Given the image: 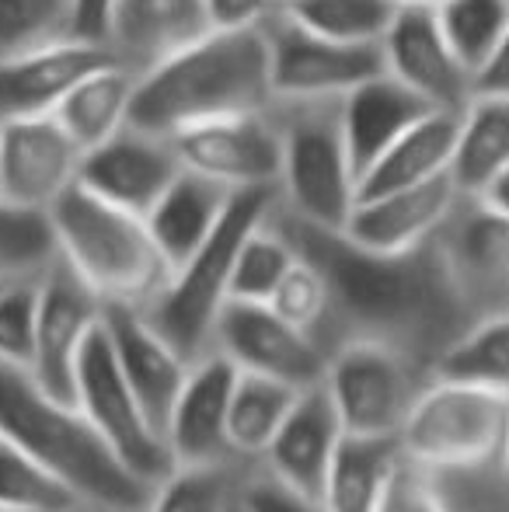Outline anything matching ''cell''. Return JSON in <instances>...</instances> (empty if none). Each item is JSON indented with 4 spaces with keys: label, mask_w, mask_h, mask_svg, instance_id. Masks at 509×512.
<instances>
[{
    "label": "cell",
    "mask_w": 509,
    "mask_h": 512,
    "mask_svg": "<svg viewBox=\"0 0 509 512\" xmlns=\"http://www.w3.org/2000/svg\"><path fill=\"white\" fill-rule=\"evenodd\" d=\"M286 230L325 272L335 317L353 324V335L384 338L412 352L422 338L450 331L457 314L468 307L436 241L401 255H384L353 244L342 230H318L290 216Z\"/></svg>",
    "instance_id": "6da1fadb"
},
{
    "label": "cell",
    "mask_w": 509,
    "mask_h": 512,
    "mask_svg": "<svg viewBox=\"0 0 509 512\" xmlns=\"http://www.w3.org/2000/svg\"><path fill=\"white\" fill-rule=\"evenodd\" d=\"M276 105L269 39L258 28H213L182 53L136 77L129 126L175 136L220 115L265 112Z\"/></svg>",
    "instance_id": "7a4b0ae2"
},
{
    "label": "cell",
    "mask_w": 509,
    "mask_h": 512,
    "mask_svg": "<svg viewBox=\"0 0 509 512\" xmlns=\"http://www.w3.org/2000/svg\"><path fill=\"white\" fill-rule=\"evenodd\" d=\"M0 436L53 467L88 506L143 512L154 488L126 471L77 405L56 401L21 366L0 363Z\"/></svg>",
    "instance_id": "3957f363"
},
{
    "label": "cell",
    "mask_w": 509,
    "mask_h": 512,
    "mask_svg": "<svg viewBox=\"0 0 509 512\" xmlns=\"http://www.w3.org/2000/svg\"><path fill=\"white\" fill-rule=\"evenodd\" d=\"M60 258L105 300L143 307L161 293L171 269L140 213L109 203L74 182L53 206Z\"/></svg>",
    "instance_id": "277c9868"
},
{
    "label": "cell",
    "mask_w": 509,
    "mask_h": 512,
    "mask_svg": "<svg viewBox=\"0 0 509 512\" xmlns=\"http://www.w3.org/2000/svg\"><path fill=\"white\" fill-rule=\"evenodd\" d=\"M276 209L279 189L234 192L213 234L178 269H171L161 293L150 304H143V314L150 317V324L189 363H196L199 356L213 349V328H217L220 310L231 300V276L241 244Z\"/></svg>",
    "instance_id": "5b68a950"
},
{
    "label": "cell",
    "mask_w": 509,
    "mask_h": 512,
    "mask_svg": "<svg viewBox=\"0 0 509 512\" xmlns=\"http://www.w3.org/2000/svg\"><path fill=\"white\" fill-rule=\"evenodd\" d=\"M398 443L412 464L433 474L499 471L509 450V394L433 373L408 411Z\"/></svg>",
    "instance_id": "8992f818"
},
{
    "label": "cell",
    "mask_w": 509,
    "mask_h": 512,
    "mask_svg": "<svg viewBox=\"0 0 509 512\" xmlns=\"http://www.w3.org/2000/svg\"><path fill=\"white\" fill-rule=\"evenodd\" d=\"M283 140L279 209L318 230H342L356 206V168L342 133L339 98L272 105Z\"/></svg>",
    "instance_id": "52a82bcc"
},
{
    "label": "cell",
    "mask_w": 509,
    "mask_h": 512,
    "mask_svg": "<svg viewBox=\"0 0 509 512\" xmlns=\"http://www.w3.org/2000/svg\"><path fill=\"white\" fill-rule=\"evenodd\" d=\"M74 405L91 422V429L102 436V443L116 453L119 464L143 485L154 488L157 481H164L175 471V460H171L161 429L147 418V411L136 401L133 387L126 384L123 370H119L102 321L91 328L81 359H77Z\"/></svg>",
    "instance_id": "ba28073f"
},
{
    "label": "cell",
    "mask_w": 509,
    "mask_h": 512,
    "mask_svg": "<svg viewBox=\"0 0 509 512\" xmlns=\"http://www.w3.org/2000/svg\"><path fill=\"white\" fill-rule=\"evenodd\" d=\"M325 387L342 429L360 436H398L422 391L412 352L370 335H349L328 352Z\"/></svg>",
    "instance_id": "9c48e42d"
},
{
    "label": "cell",
    "mask_w": 509,
    "mask_h": 512,
    "mask_svg": "<svg viewBox=\"0 0 509 512\" xmlns=\"http://www.w3.org/2000/svg\"><path fill=\"white\" fill-rule=\"evenodd\" d=\"M269 70L276 102H328L346 98L363 81L384 74L381 42H342L293 21L279 7L265 21Z\"/></svg>",
    "instance_id": "30bf717a"
},
{
    "label": "cell",
    "mask_w": 509,
    "mask_h": 512,
    "mask_svg": "<svg viewBox=\"0 0 509 512\" xmlns=\"http://www.w3.org/2000/svg\"><path fill=\"white\" fill-rule=\"evenodd\" d=\"M168 140L175 143L182 168L199 171L231 192L279 189L283 140L272 108L196 122Z\"/></svg>",
    "instance_id": "8fae6325"
},
{
    "label": "cell",
    "mask_w": 509,
    "mask_h": 512,
    "mask_svg": "<svg viewBox=\"0 0 509 512\" xmlns=\"http://www.w3.org/2000/svg\"><path fill=\"white\" fill-rule=\"evenodd\" d=\"M213 349L234 359L238 370L265 373L293 387L325 380L328 349L311 331L290 324L272 304L227 300L213 328Z\"/></svg>",
    "instance_id": "7c38bea8"
},
{
    "label": "cell",
    "mask_w": 509,
    "mask_h": 512,
    "mask_svg": "<svg viewBox=\"0 0 509 512\" xmlns=\"http://www.w3.org/2000/svg\"><path fill=\"white\" fill-rule=\"evenodd\" d=\"M102 310L105 300L63 258H56L39 276V328L28 373L49 398L74 405L77 359L91 328L102 321Z\"/></svg>",
    "instance_id": "4fadbf2b"
},
{
    "label": "cell",
    "mask_w": 509,
    "mask_h": 512,
    "mask_svg": "<svg viewBox=\"0 0 509 512\" xmlns=\"http://www.w3.org/2000/svg\"><path fill=\"white\" fill-rule=\"evenodd\" d=\"M384 70L436 112H461L475 98V77L443 35L433 7H398L381 39Z\"/></svg>",
    "instance_id": "5bb4252c"
},
{
    "label": "cell",
    "mask_w": 509,
    "mask_h": 512,
    "mask_svg": "<svg viewBox=\"0 0 509 512\" xmlns=\"http://www.w3.org/2000/svg\"><path fill=\"white\" fill-rule=\"evenodd\" d=\"M84 150L63 122L49 115H18L0 122V196L49 209L77 182Z\"/></svg>",
    "instance_id": "9a60e30c"
},
{
    "label": "cell",
    "mask_w": 509,
    "mask_h": 512,
    "mask_svg": "<svg viewBox=\"0 0 509 512\" xmlns=\"http://www.w3.org/2000/svg\"><path fill=\"white\" fill-rule=\"evenodd\" d=\"M178 171H182V161L168 136L123 126L105 143L84 150L77 182L129 213L147 216V209L164 196Z\"/></svg>",
    "instance_id": "2e32d148"
},
{
    "label": "cell",
    "mask_w": 509,
    "mask_h": 512,
    "mask_svg": "<svg viewBox=\"0 0 509 512\" xmlns=\"http://www.w3.org/2000/svg\"><path fill=\"white\" fill-rule=\"evenodd\" d=\"M234 380H238V366L220 349H210L189 366V377L178 391L168 429H164L175 467L234 460L231 439H227Z\"/></svg>",
    "instance_id": "e0dca14e"
},
{
    "label": "cell",
    "mask_w": 509,
    "mask_h": 512,
    "mask_svg": "<svg viewBox=\"0 0 509 512\" xmlns=\"http://www.w3.org/2000/svg\"><path fill=\"white\" fill-rule=\"evenodd\" d=\"M457 203H461V192L454 178L440 175L433 182L356 199L342 234L367 251L401 255V251H415L436 241Z\"/></svg>",
    "instance_id": "ac0fdd59"
},
{
    "label": "cell",
    "mask_w": 509,
    "mask_h": 512,
    "mask_svg": "<svg viewBox=\"0 0 509 512\" xmlns=\"http://www.w3.org/2000/svg\"><path fill=\"white\" fill-rule=\"evenodd\" d=\"M102 324H105V331H109L112 352H116V363H119V370H123L126 384L133 387L136 401H140L147 418L164 436L171 408H175L178 391H182L192 363L150 324L143 307L105 304ZM164 443H168V439H164Z\"/></svg>",
    "instance_id": "d6986e66"
},
{
    "label": "cell",
    "mask_w": 509,
    "mask_h": 512,
    "mask_svg": "<svg viewBox=\"0 0 509 512\" xmlns=\"http://www.w3.org/2000/svg\"><path fill=\"white\" fill-rule=\"evenodd\" d=\"M342 436H346V429H342L339 408H335L325 380H318V384L300 391L297 405L279 425L276 439L262 457L265 471L283 485L297 488L311 499H321Z\"/></svg>",
    "instance_id": "ffe728a7"
},
{
    "label": "cell",
    "mask_w": 509,
    "mask_h": 512,
    "mask_svg": "<svg viewBox=\"0 0 509 512\" xmlns=\"http://www.w3.org/2000/svg\"><path fill=\"white\" fill-rule=\"evenodd\" d=\"M206 32H213V25L203 0H116L102 46L140 77Z\"/></svg>",
    "instance_id": "44dd1931"
},
{
    "label": "cell",
    "mask_w": 509,
    "mask_h": 512,
    "mask_svg": "<svg viewBox=\"0 0 509 512\" xmlns=\"http://www.w3.org/2000/svg\"><path fill=\"white\" fill-rule=\"evenodd\" d=\"M464 300L509 297V216L482 199L461 196L436 234Z\"/></svg>",
    "instance_id": "7402d4cb"
},
{
    "label": "cell",
    "mask_w": 509,
    "mask_h": 512,
    "mask_svg": "<svg viewBox=\"0 0 509 512\" xmlns=\"http://www.w3.org/2000/svg\"><path fill=\"white\" fill-rule=\"evenodd\" d=\"M105 60H112L109 49L88 39H67L35 53L0 60V122L56 112L63 95Z\"/></svg>",
    "instance_id": "603a6c76"
},
{
    "label": "cell",
    "mask_w": 509,
    "mask_h": 512,
    "mask_svg": "<svg viewBox=\"0 0 509 512\" xmlns=\"http://www.w3.org/2000/svg\"><path fill=\"white\" fill-rule=\"evenodd\" d=\"M339 108H342V133H346V147L356 168V182H360L363 171H367L401 133H408L415 122L426 119L429 112H436V108L422 102L412 88L394 81L387 70L370 77V81H363L360 88H353L346 98H339ZM356 189H360V185H356Z\"/></svg>",
    "instance_id": "cb8c5ba5"
},
{
    "label": "cell",
    "mask_w": 509,
    "mask_h": 512,
    "mask_svg": "<svg viewBox=\"0 0 509 512\" xmlns=\"http://www.w3.org/2000/svg\"><path fill=\"white\" fill-rule=\"evenodd\" d=\"M234 192L199 171L182 168L175 182L164 189V196L147 209V230L154 237L157 251L168 262V269H178L227 213Z\"/></svg>",
    "instance_id": "d4e9b609"
},
{
    "label": "cell",
    "mask_w": 509,
    "mask_h": 512,
    "mask_svg": "<svg viewBox=\"0 0 509 512\" xmlns=\"http://www.w3.org/2000/svg\"><path fill=\"white\" fill-rule=\"evenodd\" d=\"M454 136H457V112H429L426 119H419L408 133H401L363 171L356 199L381 196V192L408 189V185H422L440 175H450Z\"/></svg>",
    "instance_id": "484cf974"
},
{
    "label": "cell",
    "mask_w": 509,
    "mask_h": 512,
    "mask_svg": "<svg viewBox=\"0 0 509 512\" xmlns=\"http://www.w3.org/2000/svg\"><path fill=\"white\" fill-rule=\"evenodd\" d=\"M503 171H509V98L475 95L457 112L450 178L461 196L478 199Z\"/></svg>",
    "instance_id": "4316f807"
},
{
    "label": "cell",
    "mask_w": 509,
    "mask_h": 512,
    "mask_svg": "<svg viewBox=\"0 0 509 512\" xmlns=\"http://www.w3.org/2000/svg\"><path fill=\"white\" fill-rule=\"evenodd\" d=\"M136 74L123 63L105 60L95 70L81 77L74 88L63 95L56 105V119L63 122L81 150H91L116 136L119 129L129 126V108H133Z\"/></svg>",
    "instance_id": "83f0119b"
},
{
    "label": "cell",
    "mask_w": 509,
    "mask_h": 512,
    "mask_svg": "<svg viewBox=\"0 0 509 512\" xmlns=\"http://www.w3.org/2000/svg\"><path fill=\"white\" fill-rule=\"evenodd\" d=\"M401 443L398 436H360L346 432L335 450L332 471L325 481V502L328 512H377L381 495L391 481V474L401 464Z\"/></svg>",
    "instance_id": "f1b7e54d"
},
{
    "label": "cell",
    "mask_w": 509,
    "mask_h": 512,
    "mask_svg": "<svg viewBox=\"0 0 509 512\" xmlns=\"http://www.w3.org/2000/svg\"><path fill=\"white\" fill-rule=\"evenodd\" d=\"M304 387H293L286 380L265 377V373L238 370L231 394V415H227V439L234 457L262 460L269 443L276 439L279 425L297 405Z\"/></svg>",
    "instance_id": "f546056e"
},
{
    "label": "cell",
    "mask_w": 509,
    "mask_h": 512,
    "mask_svg": "<svg viewBox=\"0 0 509 512\" xmlns=\"http://www.w3.org/2000/svg\"><path fill=\"white\" fill-rule=\"evenodd\" d=\"M238 460V457H234ZM234 460L175 467L157 481L143 512H245V474Z\"/></svg>",
    "instance_id": "4dcf8cb0"
},
{
    "label": "cell",
    "mask_w": 509,
    "mask_h": 512,
    "mask_svg": "<svg viewBox=\"0 0 509 512\" xmlns=\"http://www.w3.org/2000/svg\"><path fill=\"white\" fill-rule=\"evenodd\" d=\"M433 373L440 377L478 380L509 394V307L471 321L447 349L436 356Z\"/></svg>",
    "instance_id": "1f68e13d"
},
{
    "label": "cell",
    "mask_w": 509,
    "mask_h": 512,
    "mask_svg": "<svg viewBox=\"0 0 509 512\" xmlns=\"http://www.w3.org/2000/svg\"><path fill=\"white\" fill-rule=\"evenodd\" d=\"M60 258L49 209L0 196V283L39 279Z\"/></svg>",
    "instance_id": "d6a6232c"
},
{
    "label": "cell",
    "mask_w": 509,
    "mask_h": 512,
    "mask_svg": "<svg viewBox=\"0 0 509 512\" xmlns=\"http://www.w3.org/2000/svg\"><path fill=\"white\" fill-rule=\"evenodd\" d=\"M88 506L53 467L0 436V509L7 512H70Z\"/></svg>",
    "instance_id": "836d02e7"
},
{
    "label": "cell",
    "mask_w": 509,
    "mask_h": 512,
    "mask_svg": "<svg viewBox=\"0 0 509 512\" xmlns=\"http://www.w3.org/2000/svg\"><path fill=\"white\" fill-rule=\"evenodd\" d=\"M279 209L265 223H258L245 237L234 262L231 276V300H248V304H269L272 293L286 279V272L297 265L300 248L286 227H276Z\"/></svg>",
    "instance_id": "e575fe53"
},
{
    "label": "cell",
    "mask_w": 509,
    "mask_h": 512,
    "mask_svg": "<svg viewBox=\"0 0 509 512\" xmlns=\"http://www.w3.org/2000/svg\"><path fill=\"white\" fill-rule=\"evenodd\" d=\"M77 39L74 0H0V60Z\"/></svg>",
    "instance_id": "d590c367"
},
{
    "label": "cell",
    "mask_w": 509,
    "mask_h": 512,
    "mask_svg": "<svg viewBox=\"0 0 509 512\" xmlns=\"http://www.w3.org/2000/svg\"><path fill=\"white\" fill-rule=\"evenodd\" d=\"M283 11L304 28L342 42H381L398 4L394 0H290Z\"/></svg>",
    "instance_id": "8d00e7d4"
},
{
    "label": "cell",
    "mask_w": 509,
    "mask_h": 512,
    "mask_svg": "<svg viewBox=\"0 0 509 512\" xmlns=\"http://www.w3.org/2000/svg\"><path fill=\"white\" fill-rule=\"evenodd\" d=\"M436 18L454 53L475 77L506 35L509 0H447L436 7Z\"/></svg>",
    "instance_id": "74e56055"
},
{
    "label": "cell",
    "mask_w": 509,
    "mask_h": 512,
    "mask_svg": "<svg viewBox=\"0 0 509 512\" xmlns=\"http://www.w3.org/2000/svg\"><path fill=\"white\" fill-rule=\"evenodd\" d=\"M269 304L276 307L290 324L311 331L314 338H321V328L335 317L332 286H328L325 272H321L318 265L304 255V251H300L297 265L286 272V279L279 283V290L272 293Z\"/></svg>",
    "instance_id": "f35d334b"
},
{
    "label": "cell",
    "mask_w": 509,
    "mask_h": 512,
    "mask_svg": "<svg viewBox=\"0 0 509 512\" xmlns=\"http://www.w3.org/2000/svg\"><path fill=\"white\" fill-rule=\"evenodd\" d=\"M39 328V279L0 286V363L32 370Z\"/></svg>",
    "instance_id": "ab89813d"
},
{
    "label": "cell",
    "mask_w": 509,
    "mask_h": 512,
    "mask_svg": "<svg viewBox=\"0 0 509 512\" xmlns=\"http://www.w3.org/2000/svg\"><path fill=\"white\" fill-rule=\"evenodd\" d=\"M377 512H454V509H450L447 495L440 492V481H436L433 471L401 457L398 471L387 481Z\"/></svg>",
    "instance_id": "60d3db41"
},
{
    "label": "cell",
    "mask_w": 509,
    "mask_h": 512,
    "mask_svg": "<svg viewBox=\"0 0 509 512\" xmlns=\"http://www.w3.org/2000/svg\"><path fill=\"white\" fill-rule=\"evenodd\" d=\"M245 512H328V509L321 499H311V495L297 492V488L272 478L269 471H262V474H248L245 481Z\"/></svg>",
    "instance_id": "b9f144b4"
},
{
    "label": "cell",
    "mask_w": 509,
    "mask_h": 512,
    "mask_svg": "<svg viewBox=\"0 0 509 512\" xmlns=\"http://www.w3.org/2000/svg\"><path fill=\"white\" fill-rule=\"evenodd\" d=\"M213 28H258L279 11V0H203Z\"/></svg>",
    "instance_id": "7bdbcfd3"
},
{
    "label": "cell",
    "mask_w": 509,
    "mask_h": 512,
    "mask_svg": "<svg viewBox=\"0 0 509 512\" xmlns=\"http://www.w3.org/2000/svg\"><path fill=\"white\" fill-rule=\"evenodd\" d=\"M475 95H499L509 98V28L499 39V46L492 49V56L482 63V70L475 74Z\"/></svg>",
    "instance_id": "ee69618b"
},
{
    "label": "cell",
    "mask_w": 509,
    "mask_h": 512,
    "mask_svg": "<svg viewBox=\"0 0 509 512\" xmlns=\"http://www.w3.org/2000/svg\"><path fill=\"white\" fill-rule=\"evenodd\" d=\"M112 7H116V0H74L77 39L102 42L105 28H109V18H112Z\"/></svg>",
    "instance_id": "f6af8a7d"
},
{
    "label": "cell",
    "mask_w": 509,
    "mask_h": 512,
    "mask_svg": "<svg viewBox=\"0 0 509 512\" xmlns=\"http://www.w3.org/2000/svg\"><path fill=\"white\" fill-rule=\"evenodd\" d=\"M482 203H489L492 209H499V213L509 216V171H503V175L496 178V182L489 185V189L482 192Z\"/></svg>",
    "instance_id": "bcb514c9"
},
{
    "label": "cell",
    "mask_w": 509,
    "mask_h": 512,
    "mask_svg": "<svg viewBox=\"0 0 509 512\" xmlns=\"http://www.w3.org/2000/svg\"><path fill=\"white\" fill-rule=\"evenodd\" d=\"M394 4H398V7H433V11H436V7L447 4V0H394Z\"/></svg>",
    "instance_id": "7dc6e473"
},
{
    "label": "cell",
    "mask_w": 509,
    "mask_h": 512,
    "mask_svg": "<svg viewBox=\"0 0 509 512\" xmlns=\"http://www.w3.org/2000/svg\"><path fill=\"white\" fill-rule=\"evenodd\" d=\"M499 481H503V492H506V499H509V450H506V457H503V467H499Z\"/></svg>",
    "instance_id": "c3c4849f"
},
{
    "label": "cell",
    "mask_w": 509,
    "mask_h": 512,
    "mask_svg": "<svg viewBox=\"0 0 509 512\" xmlns=\"http://www.w3.org/2000/svg\"><path fill=\"white\" fill-rule=\"evenodd\" d=\"M95 509V506H91ZM95 512H136V509H95Z\"/></svg>",
    "instance_id": "681fc988"
},
{
    "label": "cell",
    "mask_w": 509,
    "mask_h": 512,
    "mask_svg": "<svg viewBox=\"0 0 509 512\" xmlns=\"http://www.w3.org/2000/svg\"><path fill=\"white\" fill-rule=\"evenodd\" d=\"M70 512H95L91 506H77V509H70Z\"/></svg>",
    "instance_id": "f907efd6"
},
{
    "label": "cell",
    "mask_w": 509,
    "mask_h": 512,
    "mask_svg": "<svg viewBox=\"0 0 509 512\" xmlns=\"http://www.w3.org/2000/svg\"><path fill=\"white\" fill-rule=\"evenodd\" d=\"M283 4H290V0H279V7H283Z\"/></svg>",
    "instance_id": "816d5d0a"
},
{
    "label": "cell",
    "mask_w": 509,
    "mask_h": 512,
    "mask_svg": "<svg viewBox=\"0 0 509 512\" xmlns=\"http://www.w3.org/2000/svg\"><path fill=\"white\" fill-rule=\"evenodd\" d=\"M0 512H7V509H0Z\"/></svg>",
    "instance_id": "f5cc1de1"
},
{
    "label": "cell",
    "mask_w": 509,
    "mask_h": 512,
    "mask_svg": "<svg viewBox=\"0 0 509 512\" xmlns=\"http://www.w3.org/2000/svg\"><path fill=\"white\" fill-rule=\"evenodd\" d=\"M0 286H4V283H0Z\"/></svg>",
    "instance_id": "db71d44e"
}]
</instances>
